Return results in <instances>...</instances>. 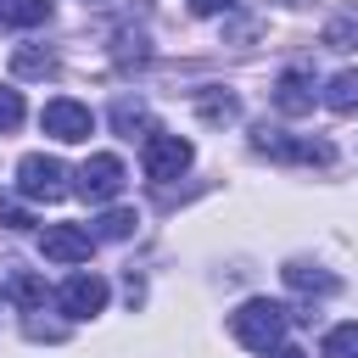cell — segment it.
Instances as JSON below:
<instances>
[{"label": "cell", "instance_id": "ba28073f", "mask_svg": "<svg viewBox=\"0 0 358 358\" xmlns=\"http://www.w3.org/2000/svg\"><path fill=\"white\" fill-rule=\"evenodd\" d=\"M313 78L302 73V67H285L280 73V84H274V106L285 112V117H302V112H313Z\"/></svg>", "mask_w": 358, "mask_h": 358}, {"label": "cell", "instance_id": "ac0fdd59", "mask_svg": "<svg viewBox=\"0 0 358 358\" xmlns=\"http://www.w3.org/2000/svg\"><path fill=\"white\" fill-rule=\"evenodd\" d=\"M0 224H6V229H28V224H34L28 196H0Z\"/></svg>", "mask_w": 358, "mask_h": 358}, {"label": "cell", "instance_id": "e0dca14e", "mask_svg": "<svg viewBox=\"0 0 358 358\" xmlns=\"http://www.w3.org/2000/svg\"><path fill=\"white\" fill-rule=\"evenodd\" d=\"M112 123H117V129L134 140V129H145L151 117H145V106H140V101H117V106H112Z\"/></svg>", "mask_w": 358, "mask_h": 358}, {"label": "cell", "instance_id": "4fadbf2b", "mask_svg": "<svg viewBox=\"0 0 358 358\" xmlns=\"http://www.w3.org/2000/svg\"><path fill=\"white\" fill-rule=\"evenodd\" d=\"M319 358H358V319H352V324H336V330L324 336Z\"/></svg>", "mask_w": 358, "mask_h": 358}, {"label": "cell", "instance_id": "d6986e66", "mask_svg": "<svg viewBox=\"0 0 358 358\" xmlns=\"http://www.w3.org/2000/svg\"><path fill=\"white\" fill-rule=\"evenodd\" d=\"M235 112H241V106H235V95H201V117H213V123L224 117V123H229Z\"/></svg>", "mask_w": 358, "mask_h": 358}, {"label": "cell", "instance_id": "30bf717a", "mask_svg": "<svg viewBox=\"0 0 358 358\" xmlns=\"http://www.w3.org/2000/svg\"><path fill=\"white\" fill-rule=\"evenodd\" d=\"M50 22V0H0V34Z\"/></svg>", "mask_w": 358, "mask_h": 358}, {"label": "cell", "instance_id": "6da1fadb", "mask_svg": "<svg viewBox=\"0 0 358 358\" xmlns=\"http://www.w3.org/2000/svg\"><path fill=\"white\" fill-rule=\"evenodd\" d=\"M285 324H291V313L280 302H268V296H252V302H241L229 313V336L241 347H252V352H268L274 341H285Z\"/></svg>", "mask_w": 358, "mask_h": 358}, {"label": "cell", "instance_id": "603a6c76", "mask_svg": "<svg viewBox=\"0 0 358 358\" xmlns=\"http://www.w3.org/2000/svg\"><path fill=\"white\" fill-rule=\"evenodd\" d=\"M268 358H308V352H302V347H291V341H274V347H268Z\"/></svg>", "mask_w": 358, "mask_h": 358}, {"label": "cell", "instance_id": "5b68a950", "mask_svg": "<svg viewBox=\"0 0 358 358\" xmlns=\"http://www.w3.org/2000/svg\"><path fill=\"white\" fill-rule=\"evenodd\" d=\"M190 140H179V134H145V151H140V162H145V179H157V185H168V179H179L185 168H190Z\"/></svg>", "mask_w": 358, "mask_h": 358}, {"label": "cell", "instance_id": "9c48e42d", "mask_svg": "<svg viewBox=\"0 0 358 358\" xmlns=\"http://www.w3.org/2000/svg\"><path fill=\"white\" fill-rule=\"evenodd\" d=\"M257 151H268V157H296V162H330V145H324V140H285L280 129H257Z\"/></svg>", "mask_w": 358, "mask_h": 358}, {"label": "cell", "instance_id": "277c9868", "mask_svg": "<svg viewBox=\"0 0 358 358\" xmlns=\"http://www.w3.org/2000/svg\"><path fill=\"white\" fill-rule=\"evenodd\" d=\"M39 129H45L50 140H62V145H78V140L95 134V112H90L84 101H73V95H56V101H45Z\"/></svg>", "mask_w": 358, "mask_h": 358}, {"label": "cell", "instance_id": "7c38bea8", "mask_svg": "<svg viewBox=\"0 0 358 358\" xmlns=\"http://www.w3.org/2000/svg\"><path fill=\"white\" fill-rule=\"evenodd\" d=\"M285 285L291 291H336V274H324L313 263H285Z\"/></svg>", "mask_w": 358, "mask_h": 358}, {"label": "cell", "instance_id": "8992f818", "mask_svg": "<svg viewBox=\"0 0 358 358\" xmlns=\"http://www.w3.org/2000/svg\"><path fill=\"white\" fill-rule=\"evenodd\" d=\"M56 308H62L67 319H95V313L106 308V280H101V274H90V268L67 274V280H62V291H56Z\"/></svg>", "mask_w": 358, "mask_h": 358}, {"label": "cell", "instance_id": "44dd1931", "mask_svg": "<svg viewBox=\"0 0 358 358\" xmlns=\"http://www.w3.org/2000/svg\"><path fill=\"white\" fill-rule=\"evenodd\" d=\"M347 39H358V22H330V34H324V45H336V50H347Z\"/></svg>", "mask_w": 358, "mask_h": 358}, {"label": "cell", "instance_id": "7a4b0ae2", "mask_svg": "<svg viewBox=\"0 0 358 358\" xmlns=\"http://www.w3.org/2000/svg\"><path fill=\"white\" fill-rule=\"evenodd\" d=\"M123 185H129V173H123V157H112V151H95V157L73 173V190H78L90 207L117 201V196H123Z\"/></svg>", "mask_w": 358, "mask_h": 358}, {"label": "cell", "instance_id": "2e32d148", "mask_svg": "<svg viewBox=\"0 0 358 358\" xmlns=\"http://www.w3.org/2000/svg\"><path fill=\"white\" fill-rule=\"evenodd\" d=\"M22 112H28V106H22V90H17V84H0V134H11V129L22 123Z\"/></svg>", "mask_w": 358, "mask_h": 358}, {"label": "cell", "instance_id": "8fae6325", "mask_svg": "<svg viewBox=\"0 0 358 358\" xmlns=\"http://www.w3.org/2000/svg\"><path fill=\"white\" fill-rule=\"evenodd\" d=\"M324 106H330V112H341V117H352V112H358V67H341V73L324 84Z\"/></svg>", "mask_w": 358, "mask_h": 358}, {"label": "cell", "instance_id": "5bb4252c", "mask_svg": "<svg viewBox=\"0 0 358 358\" xmlns=\"http://www.w3.org/2000/svg\"><path fill=\"white\" fill-rule=\"evenodd\" d=\"M134 224H140V218H134L129 207H112V213L95 224V241H129V235H134Z\"/></svg>", "mask_w": 358, "mask_h": 358}, {"label": "cell", "instance_id": "9a60e30c", "mask_svg": "<svg viewBox=\"0 0 358 358\" xmlns=\"http://www.w3.org/2000/svg\"><path fill=\"white\" fill-rule=\"evenodd\" d=\"M11 296H17L22 308H45V280H34L28 268H17V274H11Z\"/></svg>", "mask_w": 358, "mask_h": 358}, {"label": "cell", "instance_id": "7402d4cb", "mask_svg": "<svg viewBox=\"0 0 358 358\" xmlns=\"http://www.w3.org/2000/svg\"><path fill=\"white\" fill-rule=\"evenodd\" d=\"M241 0H190V11L196 17H224V11H235Z\"/></svg>", "mask_w": 358, "mask_h": 358}, {"label": "cell", "instance_id": "52a82bcc", "mask_svg": "<svg viewBox=\"0 0 358 358\" xmlns=\"http://www.w3.org/2000/svg\"><path fill=\"white\" fill-rule=\"evenodd\" d=\"M39 252H45L50 263H90V252H95V235H90L84 224H45V235H39Z\"/></svg>", "mask_w": 358, "mask_h": 358}, {"label": "cell", "instance_id": "ffe728a7", "mask_svg": "<svg viewBox=\"0 0 358 358\" xmlns=\"http://www.w3.org/2000/svg\"><path fill=\"white\" fill-rule=\"evenodd\" d=\"M17 73H50V56H39V50H17Z\"/></svg>", "mask_w": 358, "mask_h": 358}, {"label": "cell", "instance_id": "3957f363", "mask_svg": "<svg viewBox=\"0 0 358 358\" xmlns=\"http://www.w3.org/2000/svg\"><path fill=\"white\" fill-rule=\"evenodd\" d=\"M17 196H28V201H62L67 196V168L56 157H45V151H28L17 162Z\"/></svg>", "mask_w": 358, "mask_h": 358}]
</instances>
